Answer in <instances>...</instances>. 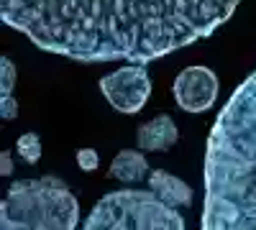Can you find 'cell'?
<instances>
[{"instance_id": "cell-3", "label": "cell", "mask_w": 256, "mask_h": 230, "mask_svg": "<svg viewBox=\"0 0 256 230\" xmlns=\"http://www.w3.org/2000/svg\"><path fill=\"white\" fill-rule=\"evenodd\" d=\"M80 205L59 177L18 179L0 205V225L26 230H74Z\"/></svg>"}, {"instance_id": "cell-2", "label": "cell", "mask_w": 256, "mask_h": 230, "mask_svg": "<svg viewBox=\"0 0 256 230\" xmlns=\"http://www.w3.org/2000/svg\"><path fill=\"white\" fill-rule=\"evenodd\" d=\"M202 230H256V72L230 95L210 131Z\"/></svg>"}, {"instance_id": "cell-4", "label": "cell", "mask_w": 256, "mask_h": 230, "mask_svg": "<svg viewBox=\"0 0 256 230\" xmlns=\"http://www.w3.org/2000/svg\"><path fill=\"white\" fill-rule=\"evenodd\" d=\"M82 230H187L177 210L154 192L118 190L105 195L88 215Z\"/></svg>"}, {"instance_id": "cell-14", "label": "cell", "mask_w": 256, "mask_h": 230, "mask_svg": "<svg viewBox=\"0 0 256 230\" xmlns=\"http://www.w3.org/2000/svg\"><path fill=\"white\" fill-rule=\"evenodd\" d=\"M0 174H3V177L13 174V154H10V151L0 154Z\"/></svg>"}, {"instance_id": "cell-10", "label": "cell", "mask_w": 256, "mask_h": 230, "mask_svg": "<svg viewBox=\"0 0 256 230\" xmlns=\"http://www.w3.org/2000/svg\"><path fill=\"white\" fill-rule=\"evenodd\" d=\"M16 154L24 164H36L41 159V138L38 133H20L16 141Z\"/></svg>"}, {"instance_id": "cell-1", "label": "cell", "mask_w": 256, "mask_h": 230, "mask_svg": "<svg viewBox=\"0 0 256 230\" xmlns=\"http://www.w3.org/2000/svg\"><path fill=\"white\" fill-rule=\"evenodd\" d=\"M241 0H0L3 23L77 61L146 64L223 26Z\"/></svg>"}, {"instance_id": "cell-11", "label": "cell", "mask_w": 256, "mask_h": 230, "mask_svg": "<svg viewBox=\"0 0 256 230\" xmlns=\"http://www.w3.org/2000/svg\"><path fill=\"white\" fill-rule=\"evenodd\" d=\"M16 79H18L16 64L8 56H3V59H0V95H3V97H13Z\"/></svg>"}, {"instance_id": "cell-9", "label": "cell", "mask_w": 256, "mask_h": 230, "mask_svg": "<svg viewBox=\"0 0 256 230\" xmlns=\"http://www.w3.org/2000/svg\"><path fill=\"white\" fill-rule=\"evenodd\" d=\"M146 174H148V161H146L144 151H138V149H123L110 164V177L123 184H136Z\"/></svg>"}, {"instance_id": "cell-12", "label": "cell", "mask_w": 256, "mask_h": 230, "mask_svg": "<svg viewBox=\"0 0 256 230\" xmlns=\"http://www.w3.org/2000/svg\"><path fill=\"white\" fill-rule=\"evenodd\" d=\"M77 166L82 172H95L100 166V154L95 149H80L77 151Z\"/></svg>"}, {"instance_id": "cell-13", "label": "cell", "mask_w": 256, "mask_h": 230, "mask_svg": "<svg viewBox=\"0 0 256 230\" xmlns=\"http://www.w3.org/2000/svg\"><path fill=\"white\" fill-rule=\"evenodd\" d=\"M0 115H3V120H16L18 118V102H16V97H3V102H0Z\"/></svg>"}, {"instance_id": "cell-15", "label": "cell", "mask_w": 256, "mask_h": 230, "mask_svg": "<svg viewBox=\"0 0 256 230\" xmlns=\"http://www.w3.org/2000/svg\"><path fill=\"white\" fill-rule=\"evenodd\" d=\"M3 230H26V228H3Z\"/></svg>"}, {"instance_id": "cell-7", "label": "cell", "mask_w": 256, "mask_h": 230, "mask_svg": "<svg viewBox=\"0 0 256 230\" xmlns=\"http://www.w3.org/2000/svg\"><path fill=\"white\" fill-rule=\"evenodd\" d=\"M180 141V131H177V123L169 118V115H156L152 120H146L138 125L136 131V143H138V151L144 154H156V151H166Z\"/></svg>"}, {"instance_id": "cell-8", "label": "cell", "mask_w": 256, "mask_h": 230, "mask_svg": "<svg viewBox=\"0 0 256 230\" xmlns=\"http://www.w3.org/2000/svg\"><path fill=\"white\" fill-rule=\"evenodd\" d=\"M148 192H154L156 200H162L166 207H187L192 202V190L174 174H169L164 169H154L148 174Z\"/></svg>"}, {"instance_id": "cell-5", "label": "cell", "mask_w": 256, "mask_h": 230, "mask_svg": "<svg viewBox=\"0 0 256 230\" xmlns=\"http://www.w3.org/2000/svg\"><path fill=\"white\" fill-rule=\"evenodd\" d=\"M100 92L123 115H136L152 97V79L144 64H126L100 79Z\"/></svg>"}, {"instance_id": "cell-6", "label": "cell", "mask_w": 256, "mask_h": 230, "mask_svg": "<svg viewBox=\"0 0 256 230\" xmlns=\"http://www.w3.org/2000/svg\"><path fill=\"white\" fill-rule=\"evenodd\" d=\"M218 90L220 82L216 77V72L208 67H187L177 74L172 92H174V102L184 110V113H205L216 105L218 100Z\"/></svg>"}]
</instances>
